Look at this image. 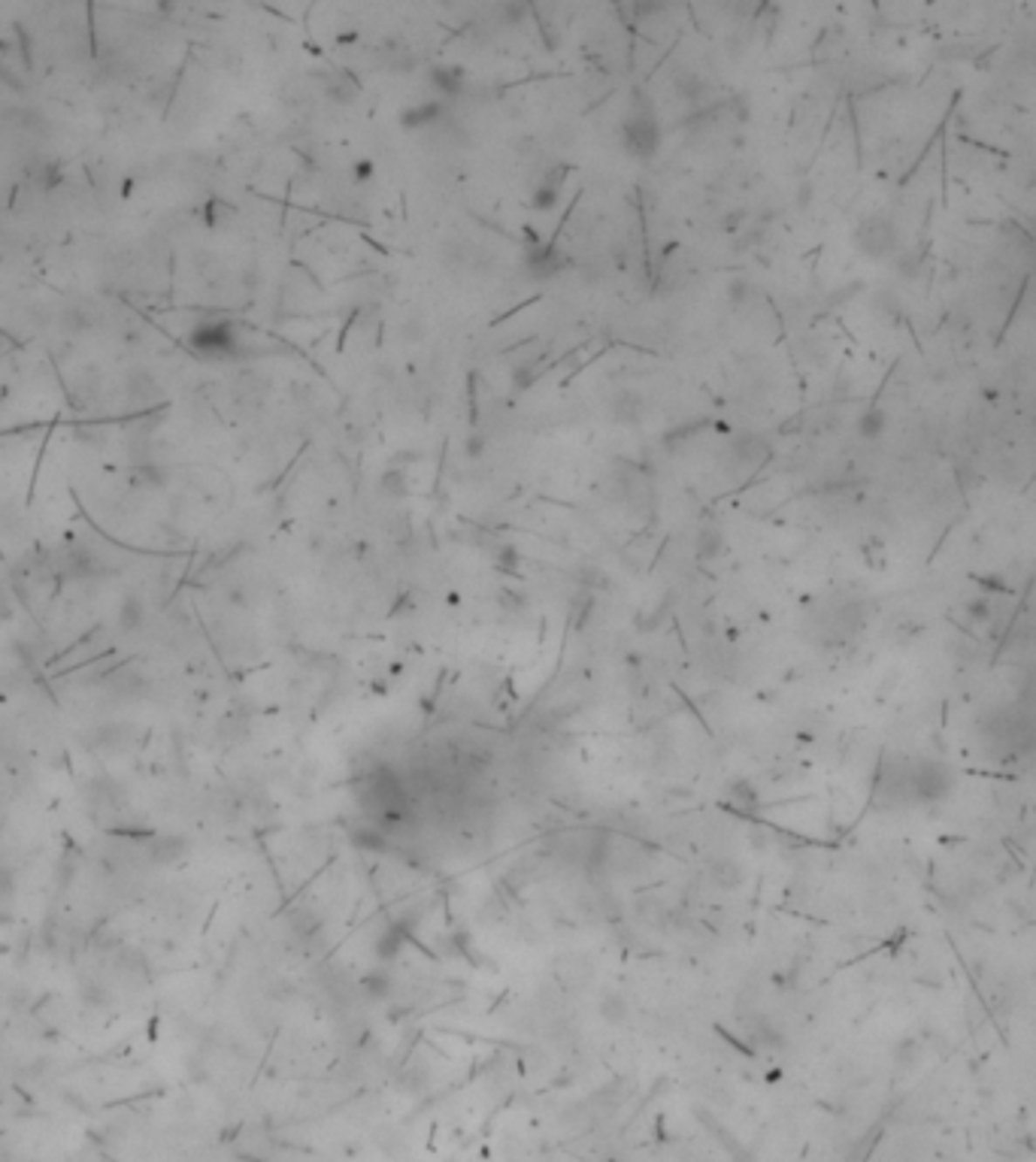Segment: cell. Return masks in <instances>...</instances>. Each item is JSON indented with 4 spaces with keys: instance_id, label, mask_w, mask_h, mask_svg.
I'll list each match as a JSON object with an SVG mask.
<instances>
[{
    "instance_id": "cell-5",
    "label": "cell",
    "mask_w": 1036,
    "mask_h": 1162,
    "mask_svg": "<svg viewBox=\"0 0 1036 1162\" xmlns=\"http://www.w3.org/2000/svg\"><path fill=\"white\" fill-rule=\"evenodd\" d=\"M434 82H436V85H440L446 94H455V92H458V88H461V82H464V76H461V70L436 67V70H434Z\"/></svg>"
},
{
    "instance_id": "cell-6",
    "label": "cell",
    "mask_w": 1036,
    "mask_h": 1162,
    "mask_svg": "<svg viewBox=\"0 0 1036 1162\" xmlns=\"http://www.w3.org/2000/svg\"><path fill=\"white\" fill-rule=\"evenodd\" d=\"M436 113H440V106H436V103H424V106H415V109H409V113H403V125H407V127L428 125V121H434Z\"/></svg>"
},
{
    "instance_id": "cell-1",
    "label": "cell",
    "mask_w": 1036,
    "mask_h": 1162,
    "mask_svg": "<svg viewBox=\"0 0 1036 1162\" xmlns=\"http://www.w3.org/2000/svg\"><path fill=\"white\" fill-rule=\"evenodd\" d=\"M621 140H624V148H628L630 154H636V158H648V154H655L658 140H661V127H658V121H655V115L648 113V109H634L621 125Z\"/></svg>"
},
{
    "instance_id": "cell-4",
    "label": "cell",
    "mask_w": 1036,
    "mask_h": 1162,
    "mask_svg": "<svg viewBox=\"0 0 1036 1162\" xmlns=\"http://www.w3.org/2000/svg\"><path fill=\"white\" fill-rule=\"evenodd\" d=\"M613 409H615V418L619 421H636V418L642 415V403H640V397L636 393H630V391H621L619 397H615V403H613Z\"/></svg>"
},
{
    "instance_id": "cell-3",
    "label": "cell",
    "mask_w": 1036,
    "mask_h": 1162,
    "mask_svg": "<svg viewBox=\"0 0 1036 1162\" xmlns=\"http://www.w3.org/2000/svg\"><path fill=\"white\" fill-rule=\"evenodd\" d=\"M558 197H561V173H558V176H545L543 179V185L537 188V197H533V203H537V209H552V206L558 203Z\"/></svg>"
},
{
    "instance_id": "cell-2",
    "label": "cell",
    "mask_w": 1036,
    "mask_h": 1162,
    "mask_svg": "<svg viewBox=\"0 0 1036 1162\" xmlns=\"http://www.w3.org/2000/svg\"><path fill=\"white\" fill-rule=\"evenodd\" d=\"M191 342H195V348H201L207 354H224L234 348V333H230L228 325H203L195 331Z\"/></svg>"
},
{
    "instance_id": "cell-7",
    "label": "cell",
    "mask_w": 1036,
    "mask_h": 1162,
    "mask_svg": "<svg viewBox=\"0 0 1036 1162\" xmlns=\"http://www.w3.org/2000/svg\"><path fill=\"white\" fill-rule=\"evenodd\" d=\"M373 164H358V179H370Z\"/></svg>"
}]
</instances>
